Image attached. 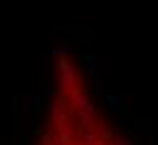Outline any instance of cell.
Instances as JSON below:
<instances>
[{
    "label": "cell",
    "mask_w": 158,
    "mask_h": 145,
    "mask_svg": "<svg viewBox=\"0 0 158 145\" xmlns=\"http://www.w3.org/2000/svg\"><path fill=\"white\" fill-rule=\"evenodd\" d=\"M35 145H123L83 70L63 50L55 58V80Z\"/></svg>",
    "instance_id": "cell-1"
}]
</instances>
